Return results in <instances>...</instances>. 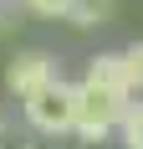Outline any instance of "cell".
I'll list each match as a JSON object with an SVG mask.
<instances>
[{"instance_id": "cell-1", "label": "cell", "mask_w": 143, "mask_h": 149, "mask_svg": "<svg viewBox=\"0 0 143 149\" xmlns=\"http://www.w3.org/2000/svg\"><path fill=\"white\" fill-rule=\"evenodd\" d=\"M128 103H133V98H123V93L102 88V82H92V77H82V82H77V129H72V134L87 139V144L118 134V123H123Z\"/></svg>"}, {"instance_id": "cell-2", "label": "cell", "mask_w": 143, "mask_h": 149, "mask_svg": "<svg viewBox=\"0 0 143 149\" xmlns=\"http://www.w3.org/2000/svg\"><path fill=\"white\" fill-rule=\"evenodd\" d=\"M26 123L36 129V134L46 139H61L77 129V82H51V88H41L36 98L26 103Z\"/></svg>"}, {"instance_id": "cell-3", "label": "cell", "mask_w": 143, "mask_h": 149, "mask_svg": "<svg viewBox=\"0 0 143 149\" xmlns=\"http://www.w3.org/2000/svg\"><path fill=\"white\" fill-rule=\"evenodd\" d=\"M56 77L61 72H56V57H51V52H15L10 67H5V88H10L21 103H31V98L41 88H51Z\"/></svg>"}, {"instance_id": "cell-4", "label": "cell", "mask_w": 143, "mask_h": 149, "mask_svg": "<svg viewBox=\"0 0 143 149\" xmlns=\"http://www.w3.org/2000/svg\"><path fill=\"white\" fill-rule=\"evenodd\" d=\"M87 77H92V82H102V88H113V93H123V98H133V88H128V62H123V52H97V57L87 62Z\"/></svg>"}, {"instance_id": "cell-5", "label": "cell", "mask_w": 143, "mask_h": 149, "mask_svg": "<svg viewBox=\"0 0 143 149\" xmlns=\"http://www.w3.org/2000/svg\"><path fill=\"white\" fill-rule=\"evenodd\" d=\"M113 5H118V0H77V10H72L67 21H72L77 31H92V26H107V21H113Z\"/></svg>"}, {"instance_id": "cell-6", "label": "cell", "mask_w": 143, "mask_h": 149, "mask_svg": "<svg viewBox=\"0 0 143 149\" xmlns=\"http://www.w3.org/2000/svg\"><path fill=\"white\" fill-rule=\"evenodd\" d=\"M118 134H123L128 149H143V98L128 103V113H123V123H118Z\"/></svg>"}, {"instance_id": "cell-7", "label": "cell", "mask_w": 143, "mask_h": 149, "mask_svg": "<svg viewBox=\"0 0 143 149\" xmlns=\"http://www.w3.org/2000/svg\"><path fill=\"white\" fill-rule=\"evenodd\" d=\"M31 15H41V21H67L72 10H77V0H21Z\"/></svg>"}, {"instance_id": "cell-8", "label": "cell", "mask_w": 143, "mask_h": 149, "mask_svg": "<svg viewBox=\"0 0 143 149\" xmlns=\"http://www.w3.org/2000/svg\"><path fill=\"white\" fill-rule=\"evenodd\" d=\"M123 62H128V88H133V98H138L143 93V36L123 46Z\"/></svg>"}, {"instance_id": "cell-9", "label": "cell", "mask_w": 143, "mask_h": 149, "mask_svg": "<svg viewBox=\"0 0 143 149\" xmlns=\"http://www.w3.org/2000/svg\"><path fill=\"white\" fill-rule=\"evenodd\" d=\"M15 10H21V0H0V36L10 31V21H15Z\"/></svg>"}, {"instance_id": "cell-10", "label": "cell", "mask_w": 143, "mask_h": 149, "mask_svg": "<svg viewBox=\"0 0 143 149\" xmlns=\"http://www.w3.org/2000/svg\"><path fill=\"white\" fill-rule=\"evenodd\" d=\"M0 139H5V118H0Z\"/></svg>"}]
</instances>
